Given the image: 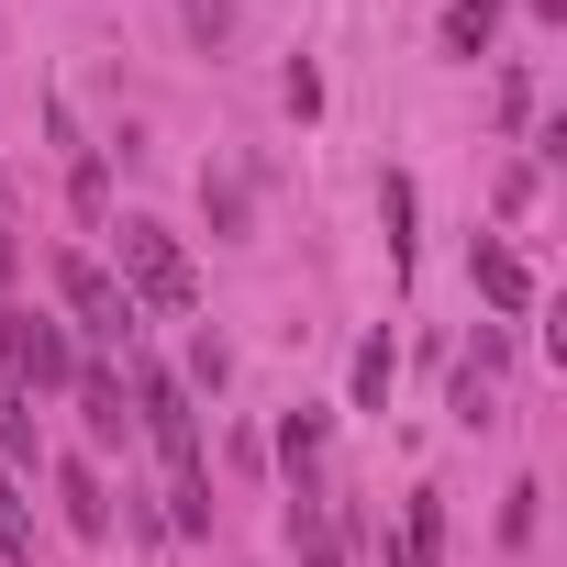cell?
<instances>
[{"mask_svg": "<svg viewBox=\"0 0 567 567\" xmlns=\"http://www.w3.org/2000/svg\"><path fill=\"white\" fill-rule=\"evenodd\" d=\"M134 423L156 434V456H167V523L178 534H212V467H200V412H189V390L167 379V368H134Z\"/></svg>", "mask_w": 567, "mask_h": 567, "instance_id": "6da1fadb", "label": "cell"}, {"mask_svg": "<svg viewBox=\"0 0 567 567\" xmlns=\"http://www.w3.org/2000/svg\"><path fill=\"white\" fill-rule=\"evenodd\" d=\"M112 245H123V301L134 312H189L200 301V267H189V245L167 234V223H112Z\"/></svg>", "mask_w": 567, "mask_h": 567, "instance_id": "7a4b0ae2", "label": "cell"}, {"mask_svg": "<svg viewBox=\"0 0 567 567\" xmlns=\"http://www.w3.org/2000/svg\"><path fill=\"white\" fill-rule=\"evenodd\" d=\"M56 301H68V323H79V334H101V346H112V334L134 346V323H145V312L123 301V278H112L101 256H79V245L56 256Z\"/></svg>", "mask_w": 567, "mask_h": 567, "instance_id": "3957f363", "label": "cell"}, {"mask_svg": "<svg viewBox=\"0 0 567 567\" xmlns=\"http://www.w3.org/2000/svg\"><path fill=\"white\" fill-rule=\"evenodd\" d=\"M0 368H12L23 401H34V390H68V379H79L68 323H45V312H0Z\"/></svg>", "mask_w": 567, "mask_h": 567, "instance_id": "277c9868", "label": "cell"}, {"mask_svg": "<svg viewBox=\"0 0 567 567\" xmlns=\"http://www.w3.org/2000/svg\"><path fill=\"white\" fill-rule=\"evenodd\" d=\"M467 290H478L501 323H523V312H534V267H523L501 234H478V245H467Z\"/></svg>", "mask_w": 567, "mask_h": 567, "instance_id": "5b68a950", "label": "cell"}, {"mask_svg": "<svg viewBox=\"0 0 567 567\" xmlns=\"http://www.w3.org/2000/svg\"><path fill=\"white\" fill-rule=\"evenodd\" d=\"M290 545H301V567H346V534H334V512H323L312 478L290 489Z\"/></svg>", "mask_w": 567, "mask_h": 567, "instance_id": "8992f818", "label": "cell"}, {"mask_svg": "<svg viewBox=\"0 0 567 567\" xmlns=\"http://www.w3.org/2000/svg\"><path fill=\"white\" fill-rule=\"evenodd\" d=\"M56 501H68V534H112V489H101V467H90V456H68V467H56Z\"/></svg>", "mask_w": 567, "mask_h": 567, "instance_id": "52a82bcc", "label": "cell"}, {"mask_svg": "<svg viewBox=\"0 0 567 567\" xmlns=\"http://www.w3.org/2000/svg\"><path fill=\"white\" fill-rule=\"evenodd\" d=\"M79 412H90V445H123V434H134V412H123V379H112V368H90V379H79Z\"/></svg>", "mask_w": 567, "mask_h": 567, "instance_id": "ba28073f", "label": "cell"}, {"mask_svg": "<svg viewBox=\"0 0 567 567\" xmlns=\"http://www.w3.org/2000/svg\"><path fill=\"white\" fill-rule=\"evenodd\" d=\"M401 567H445V501L434 489H412V512H401Z\"/></svg>", "mask_w": 567, "mask_h": 567, "instance_id": "9c48e42d", "label": "cell"}, {"mask_svg": "<svg viewBox=\"0 0 567 567\" xmlns=\"http://www.w3.org/2000/svg\"><path fill=\"white\" fill-rule=\"evenodd\" d=\"M445 56H489V34H501V0H445Z\"/></svg>", "mask_w": 567, "mask_h": 567, "instance_id": "30bf717a", "label": "cell"}, {"mask_svg": "<svg viewBox=\"0 0 567 567\" xmlns=\"http://www.w3.org/2000/svg\"><path fill=\"white\" fill-rule=\"evenodd\" d=\"M0 556L34 567V512H23V478H12V467H0Z\"/></svg>", "mask_w": 567, "mask_h": 567, "instance_id": "8fae6325", "label": "cell"}, {"mask_svg": "<svg viewBox=\"0 0 567 567\" xmlns=\"http://www.w3.org/2000/svg\"><path fill=\"white\" fill-rule=\"evenodd\" d=\"M312 456H323V412L301 401L290 423H278V467H290V478H312Z\"/></svg>", "mask_w": 567, "mask_h": 567, "instance_id": "7c38bea8", "label": "cell"}, {"mask_svg": "<svg viewBox=\"0 0 567 567\" xmlns=\"http://www.w3.org/2000/svg\"><path fill=\"white\" fill-rule=\"evenodd\" d=\"M357 412H390V334L357 346Z\"/></svg>", "mask_w": 567, "mask_h": 567, "instance_id": "4fadbf2b", "label": "cell"}, {"mask_svg": "<svg viewBox=\"0 0 567 567\" xmlns=\"http://www.w3.org/2000/svg\"><path fill=\"white\" fill-rule=\"evenodd\" d=\"M200 200H212V234H245V178H234V167L200 178Z\"/></svg>", "mask_w": 567, "mask_h": 567, "instance_id": "5bb4252c", "label": "cell"}, {"mask_svg": "<svg viewBox=\"0 0 567 567\" xmlns=\"http://www.w3.org/2000/svg\"><path fill=\"white\" fill-rule=\"evenodd\" d=\"M379 212H390V267H412V178H390Z\"/></svg>", "mask_w": 567, "mask_h": 567, "instance_id": "9a60e30c", "label": "cell"}, {"mask_svg": "<svg viewBox=\"0 0 567 567\" xmlns=\"http://www.w3.org/2000/svg\"><path fill=\"white\" fill-rule=\"evenodd\" d=\"M501 412V379L489 368H456V423H489Z\"/></svg>", "mask_w": 567, "mask_h": 567, "instance_id": "2e32d148", "label": "cell"}, {"mask_svg": "<svg viewBox=\"0 0 567 567\" xmlns=\"http://www.w3.org/2000/svg\"><path fill=\"white\" fill-rule=\"evenodd\" d=\"M178 23H189L200 45H223V34H234V0H178Z\"/></svg>", "mask_w": 567, "mask_h": 567, "instance_id": "e0dca14e", "label": "cell"}, {"mask_svg": "<svg viewBox=\"0 0 567 567\" xmlns=\"http://www.w3.org/2000/svg\"><path fill=\"white\" fill-rule=\"evenodd\" d=\"M534 12H545V23H556V12H567V0H534Z\"/></svg>", "mask_w": 567, "mask_h": 567, "instance_id": "ac0fdd59", "label": "cell"}]
</instances>
